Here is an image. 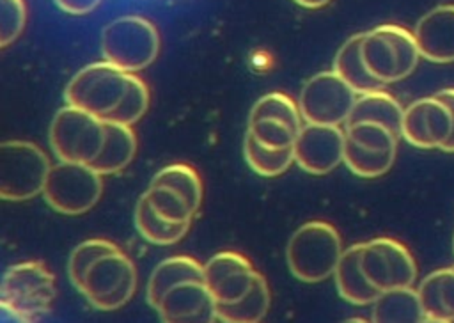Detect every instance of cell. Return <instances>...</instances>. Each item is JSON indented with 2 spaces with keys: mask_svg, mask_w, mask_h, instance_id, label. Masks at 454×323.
I'll return each instance as SVG.
<instances>
[{
  "mask_svg": "<svg viewBox=\"0 0 454 323\" xmlns=\"http://www.w3.org/2000/svg\"><path fill=\"white\" fill-rule=\"evenodd\" d=\"M55 296V277L41 261H21L4 273L0 307L20 321L44 318L51 311Z\"/></svg>",
  "mask_w": 454,
  "mask_h": 323,
  "instance_id": "cell-1",
  "label": "cell"
},
{
  "mask_svg": "<svg viewBox=\"0 0 454 323\" xmlns=\"http://www.w3.org/2000/svg\"><path fill=\"white\" fill-rule=\"evenodd\" d=\"M337 229L325 220L301 224L289 238L286 259L291 273L301 282H321L333 275L342 254Z\"/></svg>",
  "mask_w": 454,
  "mask_h": 323,
  "instance_id": "cell-2",
  "label": "cell"
},
{
  "mask_svg": "<svg viewBox=\"0 0 454 323\" xmlns=\"http://www.w3.org/2000/svg\"><path fill=\"white\" fill-rule=\"evenodd\" d=\"M362 57L376 80L394 83L408 78L422 55L413 32L395 23H383L364 32Z\"/></svg>",
  "mask_w": 454,
  "mask_h": 323,
  "instance_id": "cell-3",
  "label": "cell"
},
{
  "mask_svg": "<svg viewBox=\"0 0 454 323\" xmlns=\"http://www.w3.org/2000/svg\"><path fill=\"white\" fill-rule=\"evenodd\" d=\"M160 51V34L153 21L128 14L112 20L101 30V53L105 60L128 73L151 66Z\"/></svg>",
  "mask_w": 454,
  "mask_h": 323,
  "instance_id": "cell-4",
  "label": "cell"
},
{
  "mask_svg": "<svg viewBox=\"0 0 454 323\" xmlns=\"http://www.w3.org/2000/svg\"><path fill=\"white\" fill-rule=\"evenodd\" d=\"M51 163L46 153L27 140L0 144V197L4 201H27L43 193Z\"/></svg>",
  "mask_w": 454,
  "mask_h": 323,
  "instance_id": "cell-5",
  "label": "cell"
},
{
  "mask_svg": "<svg viewBox=\"0 0 454 323\" xmlns=\"http://www.w3.org/2000/svg\"><path fill=\"white\" fill-rule=\"evenodd\" d=\"M105 142V119L73 105L62 106L50 126V146L57 160L92 163Z\"/></svg>",
  "mask_w": 454,
  "mask_h": 323,
  "instance_id": "cell-6",
  "label": "cell"
},
{
  "mask_svg": "<svg viewBox=\"0 0 454 323\" xmlns=\"http://www.w3.org/2000/svg\"><path fill=\"white\" fill-rule=\"evenodd\" d=\"M126 87L128 71L108 60H101L87 64L69 80L64 99L67 105L106 119L121 103Z\"/></svg>",
  "mask_w": 454,
  "mask_h": 323,
  "instance_id": "cell-7",
  "label": "cell"
},
{
  "mask_svg": "<svg viewBox=\"0 0 454 323\" xmlns=\"http://www.w3.org/2000/svg\"><path fill=\"white\" fill-rule=\"evenodd\" d=\"M103 192V174L90 163L62 162L51 165L43 197L62 215H82L96 206Z\"/></svg>",
  "mask_w": 454,
  "mask_h": 323,
  "instance_id": "cell-8",
  "label": "cell"
},
{
  "mask_svg": "<svg viewBox=\"0 0 454 323\" xmlns=\"http://www.w3.org/2000/svg\"><path fill=\"white\" fill-rule=\"evenodd\" d=\"M137 289V270L122 252L103 256L87 272L80 293L98 311H115L126 305Z\"/></svg>",
  "mask_w": 454,
  "mask_h": 323,
  "instance_id": "cell-9",
  "label": "cell"
},
{
  "mask_svg": "<svg viewBox=\"0 0 454 323\" xmlns=\"http://www.w3.org/2000/svg\"><path fill=\"white\" fill-rule=\"evenodd\" d=\"M356 96L335 71H321L303 83L298 106L305 122L340 126L349 121Z\"/></svg>",
  "mask_w": 454,
  "mask_h": 323,
  "instance_id": "cell-10",
  "label": "cell"
},
{
  "mask_svg": "<svg viewBox=\"0 0 454 323\" xmlns=\"http://www.w3.org/2000/svg\"><path fill=\"white\" fill-rule=\"evenodd\" d=\"M362 270L369 282L381 293L413 286L417 279V264L401 241L380 236L364 243Z\"/></svg>",
  "mask_w": 454,
  "mask_h": 323,
  "instance_id": "cell-11",
  "label": "cell"
},
{
  "mask_svg": "<svg viewBox=\"0 0 454 323\" xmlns=\"http://www.w3.org/2000/svg\"><path fill=\"white\" fill-rule=\"evenodd\" d=\"M454 128L452 110L438 96L415 99L404 108L401 137L419 149H442Z\"/></svg>",
  "mask_w": 454,
  "mask_h": 323,
  "instance_id": "cell-12",
  "label": "cell"
},
{
  "mask_svg": "<svg viewBox=\"0 0 454 323\" xmlns=\"http://www.w3.org/2000/svg\"><path fill=\"white\" fill-rule=\"evenodd\" d=\"M344 142L340 126L305 122L294 142V162L309 174H328L344 163Z\"/></svg>",
  "mask_w": 454,
  "mask_h": 323,
  "instance_id": "cell-13",
  "label": "cell"
},
{
  "mask_svg": "<svg viewBox=\"0 0 454 323\" xmlns=\"http://www.w3.org/2000/svg\"><path fill=\"white\" fill-rule=\"evenodd\" d=\"M257 272L239 252L222 250L204 264V282L216 303L239 300L254 284Z\"/></svg>",
  "mask_w": 454,
  "mask_h": 323,
  "instance_id": "cell-14",
  "label": "cell"
},
{
  "mask_svg": "<svg viewBox=\"0 0 454 323\" xmlns=\"http://www.w3.org/2000/svg\"><path fill=\"white\" fill-rule=\"evenodd\" d=\"M161 321H215L216 302L204 280H188L174 286L154 309Z\"/></svg>",
  "mask_w": 454,
  "mask_h": 323,
  "instance_id": "cell-15",
  "label": "cell"
},
{
  "mask_svg": "<svg viewBox=\"0 0 454 323\" xmlns=\"http://www.w3.org/2000/svg\"><path fill=\"white\" fill-rule=\"evenodd\" d=\"M420 55L434 64L454 62V4L427 11L413 28Z\"/></svg>",
  "mask_w": 454,
  "mask_h": 323,
  "instance_id": "cell-16",
  "label": "cell"
},
{
  "mask_svg": "<svg viewBox=\"0 0 454 323\" xmlns=\"http://www.w3.org/2000/svg\"><path fill=\"white\" fill-rule=\"evenodd\" d=\"M362 248L364 243H355L342 250L337 268L333 272L335 286L346 302L353 305H369L374 303L376 298L381 295L362 270Z\"/></svg>",
  "mask_w": 454,
  "mask_h": 323,
  "instance_id": "cell-17",
  "label": "cell"
},
{
  "mask_svg": "<svg viewBox=\"0 0 454 323\" xmlns=\"http://www.w3.org/2000/svg\"><path fill=\"white\" fill-rule=\"evenodd\" d=\"M417 291L426 321H454V266L431 272Z\"/></svg>",
  "mask_w": 454,
  "mask_h": 323,
  "instance_id": "cell-18",
  "label": "cell"
},
{
  "mask_svg": "<svg viewBox=\"0 0 454 323\" xmlns=\"http://www.w3.org/2000/svg\"><path fill=\"white\" fill-rule=\"evenodd\" d=\"M137 153V135L129 124L105 121V142L90 163L99 174L110 176L126 169Z\"/></svg>",
  "mask_w": 454,
  "mask_h": 323,
  "instance_id": "cell-19",
  "label": "cell"
},
{
  "mask_svg": "<svg viewBox=\"0 0 454 323\" xmlns=\"http://www.w3.org/2000/svg\"><path fill=\"white\" fill-rule=\"evenodd\" d=\"M188 280H204V264L188 256H172L163 259L156 264L147 280L145 295L149 305L156 309L167 291Z\"/></svg>",
  "mask_w": 454,
  "mask_h": 323,
  "instance_id": "cell-20",
  "label": "cell"
},
{
  "mask_svg": "<svg viewBox=\"0 0 454 323\" xmlns=\"http://www.w3.org/2000/svg\"><path fill=\"white\" fill-rule=\"evenodd\" d=\"M403 115H404L403 105L388 91L381 87V89L367 91L356 96V101L353 105L348 122H362V121L378 122L392 130L397 137H401Z\"/></svg>",
  "mask_w": 454,
  "mask_h": 323,
  "instance_id": "cell-21",
  "label": "cell"
},
{
  "mask_svg": "<svg viewBox=\"0 0 454 323\" xmlns=\"http://www.w3.org/2000/svg\"><path fill=\"white\" fill-rule=\"evenodd\" d=\"M362 41H364V32L353 34L340 44L333 59V71L342 80H346L358 94L381 89L385 85L369 73L362 57Z\"/></svg>",
  "mask_w": 454,
  "mask_h": 323,
  "instance_id": "cell-22",
  "label": "cell"
},
{
  "mask_svg": "<svg viewBox=\"0 0 454 323\" xmlns=\"http://www.w3.org/2000/svg\"><path fill=\"white\" fill-rule=\"evenodd\" d=\"M192 222H170L156 213L145 193H142L135 206V227L138 234L153 245H174L181 241Z\"/></svg>",
  "mask_w": 454,
  "mask_h": 323,
  "instance_id": "cell-23",
  "label": "cell"
},
{
  "mask_svg": "<svg viewBox=\"0 0 454 323\" xmlns=\"http://www.w3.org/2000/svg\"><path fill=\"white\" fill-rule=\"evenodd\" d=\"M270 288L266 279L257 272L252 288L236 302L216 303V319L227 323L261 321L270 309Z\"/></svg>",
  "mask_w": 454,
  "mask_h": 323,
  "instance_id": "cell-24",
  "label": "cell"
},
{
  "mask_svg": "<svg viewBox=\"0 0 454 323\" xmlns=\"http://www.w3.org/2000/svg\"><path fill=\"white\" fill-rule=\"evenodd\" d=\"M372 305L374 321H426L419 291L411 286L385 291Z\"/></svg>",
  "mask_w": 454,
  "mask_h": 323,
  "instance_id": "cell-25",
  "label": "cell"
},
{
  "mask_svg": "<svg viewBox=\"0 0 454 323\" xmlns=\"http://www.w3.org/2000/svg\"><path fill=\"white\" fill-rule=\"evenodd\" d=\"M397 151H381L365 147L346 137L344 142V165L358 177L374 179L387 174L394 162Z\"/></svg>",
  "mask_w": 454,
  "mask_h": 323,
  "instance_id": "cell-26",
  "label": "cell"
},
{
  "mask_svg": "<svg viewBox=\"0 0 454 323\" xmlns=\"http://www.w3.org/2000/svg\"><path fill=\"white\" fill-rule=\"evenodd\" d=\"M243 156L248 167L262 176V177H275L286 172L294 162V146L284 149L266 147L257 142L248 131L243 138Z\"/></svg>",
  "mask_w": 454,
  "mask_h": 323,
  "instance_id": "cell-27",
  "label": "cell"
},
{
  "mask_svg": "<svg viewBox=\"0 0 454 323\" xmlns=\"http://www.w3.org/2000/svg\"><path fill=\"white\" fill-rule=\"evenodd\" d=\"M151 185H163L174 188L190 202L195 213L202 204V181L197 170L188 163H170L160 169L153 176Z\"/></svg>",
  "mask_w": 454,
  "mask_h": 323,
  "instance_id": "cell-28",
  "label": "cell"
},
{
  "mask_svg": "<svg viewBox=\"0 0 454 323\" xmlns=\"http://www.w3.org/2000/svg\"><path fill=\"white\" fill-rule=\"evenodd\" d=\"M117 250H121V248L115 243L103 240V238L85 240L80 245H76L67 261V277H69L71 284L80 291L89 268L103 256L114 254Z\"/></svg>",
  "mask_w": 454,
  "mask_h": 323,
  "instance_id": "cell-29",
  "label": "cell"
},
{
  "mask_svg": "<svg viewBox=\"0 0 454 323\" xmlns=\"http://www.w3.org/2000/svg\"><path fill=\"white\" fill-rule=\"evenodd\" d=\"M149 87L147 83L137 76L135 73H128V87L126 92L117 105V108L105 121H117L122 124L133 126L149 108Z\"/></svg>",
  "mask_w": 454,
  "mask_h": 323,
  "instance_id": "cell-30",
  "label": "cell"
},
{
  "mask_svg": "<svg viewBox=\"0 0 454 323\" xmlns=\"http://www.w3.org/2000/svg\"><path fill=\"white\" fill-rule=\"evenodd\" d=\"M264 117L284 121V122L291 124L293 128H296L298 131L303 126V122H301L303 117H301L300 106L287 94L278 92V91H273V92H268V94L261 96L254 103L248 121L264 119Z\"/></svg>",
  "mask_w": 454,
  "mask_h": 323,
  "instance_id": "cell-31",
  "label": "cell"
},
{
  "mask_svg": "<svg viewBox=\"0 0 454 323\" xmlns=\"http://www.w3.org/2000/svg\"><path fill=\"white\" fill-rule=\"evenodd\" d=\"M151 202V206L156 209L160 217L170 222H192L195 217V209L190 206V202L174 188L163 186V185H149V188L144 192Z\"/></svg>",
  "mask_w": 454,
  "mask_h": 323,
  "instance_id": "cell-32",
  "label": "cell"
},
{
  "mask_svg": "<svg viewBox=\"0 0 454 323\" xmlns=\"http://www.w3.org/2000/svg\"><path fill=\"white\" fill-rule=\"evenodd\" d=\"M257 142H261L266 147L273 149H284V147H293L298 137V130L293 128L291 124L278 121V119H255L248 121V130H247Z\"/></svg>",
  "mask_w": 454,
  "mask_h": 323,
  "instance_id": "cell-33",
  "label": "cell"
},
{
  "mask_svg": "<svg viewBox=\"0 0 454 323\" xmlns=\"http://www.w3.org/2000/svg\"><path fill=\"white\" fill-rule=\"evenodd\" d=\"M27 23L25 0H0V46L14 43Z\"/></svg>",
  "mask_w": 454,
  "mask_h": 323,
  "instance_id": "cell-34",
  "label": "cell"
},
{
  "mask_svg": "<svg viewBox=\"0 0 454 323\" xmlns=\"http://www.w3.org/2000/svg\"><path fill=\"white\" fill-rule=\"evenodd\" d=\"M99 2L101 0H55V4L59 5L60 11H64L67 14H74V16L92 12L99 5Z\"/></svg>",
  "mask_w": 454,
  "mask_h": 323,
  "instance_id": "cell-35",
  "label": "cell"
},
{
  "mask_svg": "<svg viewBox=\"0 0 454 323\" xmlns=\"http://www.w3.org/2000/svg\"><path fill=\"white\" fill-rule=\"evenodd\" d=\"M434 96H438L443 103L449 105V108L452 110V117H454V87H447V89H440L438 92H434ZM443 153H454V128H452V135L449 137V140L442 146Z\"/></svg>",
  "mask_w": 454,
  "mask_h": 323,
  "instance_id": "cell-36",
  "label": "cell"
},
{
  "mask_svg": "<svg viewBox=\"0 0 454 323\" xmlns=\"http://www.w3.org/2000/svg\"><path fill=\"white\" fill-rule=\"evenodd\" d=\"M293 2H296L305 9H319V7H325L330 0H293Z\"/></svg>",
  "mask_w": 454,
  "mask_h": 323,
  "instance_id": "cell-37",
  "label": "cell"
},
{
  "mask_svg": "<svg viewBox=\"0 0 454 323\" xmlns=\"http://www.w3.org/2000/svg\"><path fill=\"white\" fill-rule=\"evenodd\" d=\"M452 247H454V240H452Z\"/></svg>",
  "mask_w": 454,
  "mask_h": 323,
  "instance_id": "cell-38",
  "label": "cell"
}]
</instances>
